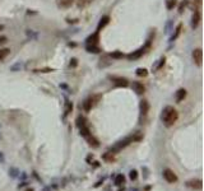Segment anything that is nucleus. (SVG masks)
Masks as SVG:
<instances>
[{"instance_id": "f257e3e1", "label": "nucleus", "mask_w": 204, "mask_h": 191, "mask_svg": "<svg viewBox=\"0 0 204 191\" xmlns=\"http://www.w3.org/2000/svg\"><path fill=\"white\" fill-rule=\"evenodd\" d=\"M142 138H143V135L139 134V132H137V134H134V135H129V136L125 138V139L119 140L117 143H115V144L112 145L111 148H109V152H111V153H114V154H116V153H119L120 150L124 149V148H126L129 144H130V143L142 140Z\"/></svg>"}, {"instance_id": "f03ea898", "label": "nucleus", "mask_w": 204, "mask_h": 191, "mask_svg": "<svg viewBox=\"0 0 204 191\" xmlns=\"http://www.w3.org/2000/svg\"><path fill=\"white\" fill-rule=\"evenodd\" d=\"M178 119H179L178 111H176L172 106H166L162 111V115H161V120H162L163 125L167 127L174 126V124L178 121Z\"/></svg>"}, {"instance_id": "7ed1b4c3", "label": "nucleus", "mask_w": 204, "mask_h": 191, "mask_svg": "<svg viewBox=\"0 0 204 191\" xmlns=\"http://www.w3.org/2000/svg\"><path fill=\"white\" fill-rule=\"evenodd\" d=\"M162 176L166 180V182H168V183H176V182H178V180H179L178 174H176L172 169H170V168H165L163 169Z\"/></svg>"}, {"instance_id": "20e7f679", "label": "nucleus", "mask_w": 204, "mask_h": 191, "mask_svg": "<svg viewBox=\"0 0 204 191\" xmlns=\"http://www.w3.org/2000/svg\"><path fill=\"white\" fill-rule=\"evenodd\" d=\"M100 98H101V96L100 94H96V96H92V97H89V98H87L83 102V108H84V111H91L92 110V107L94 105H97V102L100 101Z\"/></svg>"}, {"instance_id": "39448f33", "label": "nucleus", "mask_w": 204, "mask_h": 191, "mask_svg": "<svg viewBox=\"0 0 204 191\" xmlns=\"http://www.w3.org/2000/svg\"><path fill=\"white\" fill-rule=\"evenodd\" d=\"M185 185H186L187 189L194 190V191H199V190L203 189V181L199 178H191V180H189V181H186Z\"/></svg>"}, {"instance_id": "423d86ee", "label": "nucleus", "mask_w": 204, "mask_h": 191, "mask_svg": "<svg viewBox=\"0 0 204 191\" xmlns=\"http://www.w3.org/2000/svg\"><path fill=\"white\" fill-rule=\"evenodd\" d=\"M111 82L115 84L116 87H128L129 86V80L126 78H122V77H110Z\"/></svg>"}, {"instance_id": "0eeeda50", "label": "nucleus", "mask_w": 204, "mask_h": 191, "mask_svg": "<svg viewBox=\"0 0 204 191\" xmlns=\"http://www.w3.org/2000/svg\"><path fill=\"white\" fill-rule=\"evenodd\" d=\"M193 60H194V62L198 66L202 65V62H203V51H202V49H195L194 51H193Z\"/></svg>"}, {"instance_id": "6e6552de", "label": "nucleus", "mask_w": 204, "mask_h": 191, "mask_svg": "<svg viewBox=\"0 0 204 191\" xmlns=\"http://www.w3.org/2000/svg\"><path fill=\"white\" fill-rule=\"evenodd\" d=\"M56 3H57L59 8L68 9V8H70L74 3H76V0H56Z\"/></svg>"}, {"instance_id": "1a4fd4ad", "label": "nucleus", "mask_w": 204, "mask_h": 191, "mask_svg": "<svg viewBox=\"0 0 204 191\" xmlns=\"http://www.w3.org/2000/svg\"><path fill=\"white\" fill-rule=\"evenodd\" d=\"M84 139L88 141V144H89L91 147H93V148H97V147H100V141H98V140L96 139V138L92 135V132H91L89 135H87V136H85Z\"/></svg>"}, {"instance_id": "9d476101", "label": "nucleus", "mask_w": 204, "mask_h": 191, "mask_svg": "<svg viewBox=\"0 0 204 191\" xmlns=\"http://www.w3.org/2000/svg\"><path fill=\"white\" fill-rule=\"evenodd\" d=\"M133 89H134V91H135L138 94H143L144 91H146V87H144L143 83H141V82H134V83H133Z\"/></svg>"}, {"instance_id": "9b49d317", "label": "nucleus", "mask_w": 204, "mask_h": 191, "mask_svg": "<svg viewBox=\"0 0 204 191\" xmlns=\"http://www.w3.org/2000/svg\"><path fill=\"white\" fill-rule=\"evenodd\" d=\"M114 183H115V186H122V185L125 183V176L122 173L116 174L115 180H114Z\"/></svg>"}, {"instance_id": "f8f14e48", "label": "nucleus", "mask_w": 204, "mask_h": 191, "mask_svg": "<svg viewBox=\"0 0 204 191\" xmlns=\"http://www.w3.org/2000/svg\"><path fill=\"white\" fill-rule=\"evenodd\" d=\"M200 22V13H199V10H195L194 14H193V22H191V27L193 28H195L198 24H199Z\"/></svg>"}, {"instance_id": "ddd939ff", "label": "nucleus", "mask_w": 204, "mask_h": 191, "mask_svg": "<svg viewBox=\"0 0 204 191\" xmlns=\"http://www.w3.org/2000/svg\"><path fill=\"white\" fill-rule=\"evenodd\" d=\"M76 2H77V7L79 9H84V8L89 7L93 0H76Z\"/></svg>"}, {"instance_id": "4468645a", "label": "nucleus", "mask_w": 204, "mask_h": 191, "mask_svg": "<svg viewBox=\"0 0 204 191\" xmlns=\"http://www.w3.org/2000/svg\"><path fill=\"white\" fill-rule=\"evenodd\" d=\"M148 111H149V103H148V101L146 99H143L142 102H141V112L143 116H146L148 114Z\"/></svg>"}, {"instance_id": "2eb2a0df", "label": "nucleus", "mask_w": 204, "mask_h": 191, "mask_svg": "<svg viewBox=\"0 0 204 191\" xmlns=\"http://www.w3.org/2000/svg\"><path fill=\"white\" fill-rule=\"evenodd\" d=\"M186 97V89H184V88H181V89H179L178 92H176V102H181L182 99H184Z\"/></svg>"}, {"instance_id": "dca6fc26", "label": "nucleus", "mask_w": 204, "mask_h": 191, "mask_svg": "<svg viewBox=\"0 0 204 191\" xmlns=\"http://www.w3.org/2000/svg\"><path fill=\"white\" fill-rule=\"evenodd\" d=\"M102 159H104V161H106V162H109V163H112L115 161V157H114V153H111V152H109L107 150L106 153L104 156H102Z\"/></svg>"}, {"instance_id": "f3484780", "label": "nucleus", "mask_w": 204, "mask_h": 191, "mask_svg": "<svg viewBox=\"0 0 204 191\" xmlns=\"http://www.w3.org/2000/svg\"><path fill=\"white\" fill-rule=\"evenodd\" d=\"M109 22H110V17H109V15H105V17H102L101 20H100V23H98V28H97V31L100 32V31L104 28Z\"/></svg>"}, {"instance_id": "a211bd4d", "label": "nucleus", "mask_w": 204, "mask_h": 191, "mask_svg": "<svg viewBox=\"0 0 204 191\" xmlns=\"http://www.w3.org/2000/svg\"><path fill=\"white\" fill-rule=\"evenodd\" d=\"M97 41H98V31L96 32L94 35H92L91 37H88L87 44H88V45H97Z\"/></svg>"}, {"instance_id": "6ab92c4d", "label": "nucleus", "mask_w": 204, "mask_h": 191, "mask_svg": "<svg viewBox=\"0 0 204 191\" xmlns=\"http://www.w3.org/2000/svg\"><path fill=\"white\" fill-rule=\"evenodd\" d=\"M19 173H20V171L17 167H10L9 168V176L12 177V178H18Z\"/></svg>"}, {"instance_id": "aec40b11", "label": "nucleus", "mask_w": 204, "mask_h": 191, "mask_svg": "<svg viewBox=\"0 0 204 191\" xmlns=\"http://www.w3.org/2000/svg\"><path fill=\"white\" fill-rule=\"evenodd\" d=\"M144 54V47L143 49H141V50H138V51H135V52H133V54H130V55H128V59H138V57H141L142 55Z\"/></svg>"}, {"instance_id": "412c9836", "label": "nucleus", "mask_w": 204, "mask_h": 191, "mask_svg": "<svg viewBox=\"0 0 204 191\" xmlns=\"http://www.w3.org/2000/svg\"><path fill=\"white\" fill-rule=\"evenodd\" d=\"M76 123H77V126L79 127V129L83 126H87V120H85V117H83V116H78Z\"/></svg>"}, {"instance_id": "4be33fe9", "label": "nucleus", "mask_w": 204, "mask_h": 191, "mask_svg": "<svg viewBox=\"0 0 204 191\" xmlns=\"http://www.w3.org/2000/svg\"><path fill=\"white\" fill-rule=\"evenodd\" d=\"M72 110H73V103L69 102V101H66V103H65V110H64V116H68L69 114L72 112Z\"/></svg>"}, {"instance_id": "5701e85b", "label": "nucleus", "mask_w": 204, "mask_h": 191, "mask_svg": "<svg viewBox=\"0 0 204 191\" xmlns=\"http://www.w3.org/2000/svg\"><path fill=\"white\" fill-rule=\"evenodd\" d=\"M9 54H10V49H0V61H3Z\"/></svg>"}, {"instance_id": "b1692460", "label": "nucleus", "mask_w": 204, "mask_h": 191, "mask_svg": "<svg viewBox=\"0 0 204 191\" xmlns=\"http://www.w3.org/2000/svg\"><path fill=\"white\" fill-rule=\"evenodd\" d=\"M176 4H178V0H167V2H166V8L171 10L176 7Z\"/></svg>"}, {"instance_id": "393cba45", "label": "nucleus", "mask_w": 204, "mask_h": 191, "mask_svg": "<svg viewBox=\"0 0 204 191\" xmlns=\"http://www.w3.org/2000/svg\"><path fill=\"white\" fill-rule=\"evenodd\" d=\"M87 51L97 54V52H100V49L97 47V45H87Z\"/></svg>"}, {"instance_id": "a878e982", "label": "nucleus", "mask_w": 204, "mask_h": 191, "mask_svg": "<svg viewBox=\"0 0 204 191\" xmlns=\"http://www.w3.org/2000/svg\"><path fill=\"white\" fill-rule=\"evenodd\" d=\"M137 75H138V77H147V75H148L147 69H144V68L137 69Z\"/></svg>"}, {"instance_id": "bb28decb", "label": "nucleus", "mask_w": 204, "mask_h": 191, "mask_svg": "<svg viewBox=\"0 0 204 191\" xmlns=\"http://www.w3.org/2000/svg\"><path fill=\"white\" fill-rule=\"evenodd\" d=\"M129 178L131 180V181H135L138 178V171L137 169H131L130 172H129Z\"/></svg>"}, {"instance_id": "cd10ccee", "label": "nucleus", "mask_w": 204, "mask_h": 191, "mask_svg": "<svg viewBox=\"0 0 204 191\" xmlns=\"http://www.w3.org/2000/svg\"><path fill=\"white\" fill-rule=\"evenodd\" d=\"M111 57L112 59H122V57H124V54L120 52V51H115V52H112L111 54Z\"/></svg>"}, {"instance_id": "c85d7f7f", "label": "nucleus", "mask_w": 204, "mask_h": 191, "mask_svg": "<svg viewBox=\"0 0 204 191\" xmlns=\"http://www.w3.org/2000/svg\"><path fill=\"white\" fill-rule=\"evenodd\" d=\"M189 4V0H184V2H182L180 5H179V13L181 14L182 12H184V9L186 8V5Z\"/></svg>"}, {"instance_id": "c756f323", "label": "nucleus", "mask_w": 204, "mask_h": 191, "mask_svg": "<svg viewBox=\"0 0 204 191\" xmlns=\"http://www.w3.org/2000/svg\"><path fill=\"white\" fill-rule=\"evenodd\" d=\"M180 31H181V24H179L178 27H176V32H175V35H174L172 37H171V41H174V40L178 38V36L180 35Z\"/></svg>"}, {"instance_id": "7c9ffc66", "label": "nucleus", "mask_w": 204, "mask_h": 191, "mask_svg": "<svg viewBox=\"0 0 204 191\" xmlns=\"http://www.w3.org/2000/svg\"><path fill=\"white\" fill-rule=\"evenodd\" d=\"M8 42V38L5 36H0V46L4 45V44H7Z\"/></svg>"}, {"instance_id": "2f4dec72", "label": "nucleus", "mask_w": 204, "mask_h": 191, "mask_svg": "<svg viewBox=\"0 0 204 191\" xmlns=\"http://www.w3.org/2000/svg\"><path fill=\"white\" fill-rule=\"evenodd\" d=\"M105 180H106V177H104V178H102V180H100V181H97V182H96V183H94V187H96V189H97V187H100V186H101V185H102V183H104V182H105Z\"/></svg>"}, {"instance_id": "473e14b6", "label": "nucleus", "mask_w": 204, "mask_h": 191, "mask_svg": "<svg viewBox=\"0 0 204 191\" xmlns=\"http://www.w3.org/2000/svg\"><path fill=\"white\" fill-rule=\"evenodd\" d=\"M5 163V157L2 152H0V164H4Z\"/></svg>"}, {"instance_id": "72a5a7b5", "label": "nucleus", "mask_w": 204, "mask_h": 191, "mask_svg": "<svg viewBox=\"0 0 204 191\" xmlns=\"http://www.w3.org/2000/svg\"><path fill=\"white\" fill-rule=\"evenodd\" d=\"M20 180H26L27 178V173L26 172H22V173H19V176H18Z\"/></svg>"}, {"instance_id": "f704fd0d", "label": "nucleus", "mask_w": 204, "mask_h": 191, "mask_svg": "<svg viewBox=\"0 0 204 191\" xmlns=\"http://www.w3.org/2000/svg\"><path fill=\"white\" fill-rule=\"evenodd\" d=\"M27 185H28V182H27V181H23L22 183H19V185H18V189H22V187L27 186Z\"/></svg>"}, {"instance_id": "c9c22d12", "label": "nucleus", "mask_w": 204, "mask_h": 191, "mask_svg": "<svg viewBox=\"0 0 204 191\" xmlns=\"http://www.w3.org/2000/svg\"><path fill=\"white\" fill-rule=\"evenodd\" d=\"M42 191H52V190H51V186H50V187H44Z\"/></svg>"}, {"instance_id": "e433bc0d", "label": "nucleus", "mask_w": 204, "mask_h": 191, "mask_svg": "<svg viewBox=\"0 0 204 191\" xmlns=\"http://www.w3.org/2000/svg\"><path fill=\"white\" fill-rule=\"evenodd\" d=\"M117 191H125V187H120V189L117 190Z\"/></svg>"}, {"instance_id": "4c0bfd02", "label": "nucleus", "mask_w": 204, "mask_h": 191, "mask_svg": "<svg viewBox=\"0 0 204 191\" xmlns=\"http://www.w3.org/2000/svg\"><path fill=\"white\" fill-rule=\"evenodd\" d=\"M26 191H35V190H33V189H32V187H28V189H27Z\"/></svg>"}, {"instance_id": "58836bf2", "label": "nucleus", "mask_w": 204, "mask_h": 191, "mask_svg": "<svg viewBox=\"0 0 204 191\" xmlns=\"http://www.w3.org/2000/svg\"><path fill=\"white\" fill-rule=\"evenodd\" d=\"M4 29V26L3 24H0V31H3Z\"/></svg>"}]
</instances>
